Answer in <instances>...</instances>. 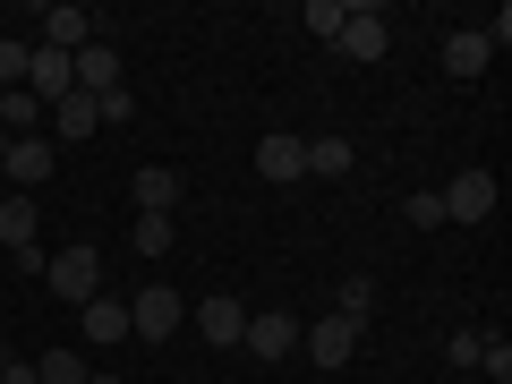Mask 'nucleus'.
<instances>
[{
    "instance_id": "b1692460",
    "label": "nucleus",
    "mask_w": 512,
    "mask_h": 384,
    "mask_svg": "<svg viewBox=\"0 0 512 384\" xmlns=\"http://www.w3.org/2000/svg\"><path fill=\"white\" fill-rule=\"evenodd\" d=\"M299 26H316V35L333 43V26H342V0H308V9H299Z\"/></svg>"
},
{
    "instance_id": "f03ea898",
    "label": "nucleus",
    "mask_w": 512,
    "mask_h": 384,
    "mask_svg": "<svg viewBox=\"0 0 512 384\" xmlns=\"http://www.w3.org/2000/svg\"><path fill=\"white\" fill-rule=\"evenodd\" d=\"M180 325H188V299H180V291H163V282L128 299V342H171Z\"/></svg>"
},
{
    "instance_id": "423d86ee",
    "label": "nucleus",
    "mask_w": 512,
    "mask_h": 384,
    "mask_svg": "<svg viewBox=\"0 0 512 384\" xmlns=\"http://www.w3.org/2000/svg\"><path fill=\"white\" fill-rule=\"evenodd\" d=\"M359 333H367V325H350V316H325V325H299V350H308L316 367H350V359H359Z\"/></svg>"
},
{
    "instance_id": "c85d7f7f",
    "label": "nucleus",
    "mask_w": 512,
    "mask_h": 384,
    "mask_svg": "<svg viewBox=\"0 0 512 384\" xmlns=\"http://www.w3.org/2000/svg\"><path fill=\"white\" fill-rule=\"evenodd\" d=\"M86 384H120V376H111V367H86Z\"/></svg>"
},
{
    "instance_id": "f257e3e1",
    "label": "nucleus",
    "mask_w": 512,
    "mask_h": 384,
    "mask_svg": "<svg viewBox=\"0 0 512 384\" xmlns=\"http://www.w3.org/2000/svg\"><path fill=\"white\" fill-rule=\"evenodd\" d=\"M43 282H52V299H69V308H86V299H103V256L77 239V248L43 256Z\"/></svg>"
},
{
    "instance_id": "5701e85b",
    "label": "nucleus",
    "mask_w": 512,
    "mask_h": 384,
    "mask_svg": "<svg viewBox=\"0 0 512 384\" xmlns=\"http://www.w3.org/2000/svg\"><path fill=\"white\" fill-rule=\"evenodd\" d=\"M478 367H487V376H495V384H504V376H512V342H504V333H478Z\"/></svg>"
},
{
    "instance_id": "1a4fd4ad",
    "label": "nucleus",
    "mask_w": 512,
    "mask_h": 384,
    "mask_svg": "<svg viewBox=\"0 0 512 384\" xmlns=\"http://www.w3.org/2000/svg\"><path fill=\"white\" fill-rule=\"evenodd\" d=\"M128 197H137V214H180L188 180L171 163H137V180H128Z\"/></svg>"
},
{
    "instance_id": "7c9ffc66",
    "label": "nucleus",
    "mask_w": 512,
    "mask_h": 384,
    "mask_svg": "<svg viewBox=\"0 0 512 384\" xmlns=\"http://www.w3.org/2000/svg\"><path fill=\"white\" fill-rule=\"evenodd\" d=\"M0 367H9V350H0Z\"/></svg>"
},
{
    "instance_id": "20e7f679",
    "label": "nucleus",
    "mask_w": 512,
    "mask_h": 384,
    "mask_svg": "<svg viewBox=\"0 0 512 384\" xmlns=\"http://www.w3.org/2000/svg\"><path fill=\"white\" fill-rule=\"evenodd\" d=\"M239 350H248V359H291V350H299V316L291 308H248Z\"/></svg>"
},
{
    "instance_id": "ddd939ff",
    "label": "nucleus",
    "mask_w": 512,
    "mask_h": 384,
    "mask_svg": "<svg viewBox=\"0 0 512 384\" xmlns=\"http://www.w3.org/2000/svg\"><path fill=\"white\" fill-rule=\"evenodd\" d=\"M52 111V137H69V146H86L94 128H103V111H94V94H60V103H43Z\"/></svg>"
},
{
    "instance_id": "bb28decb",
    "label": "nucleus",
    "mask_w": 512,
    "mask_h": 384,
    "mask_svg": "<svg viewBox=\"0 0 512 384\" xmlns=\"http://www.w3.org/2000/svg\"><path fill=\"white\" fill-rule=\"evenodd\" d=\"M444 359H453V367H478V333H470V325H461V333H453V342H444Z\"/></svg>"
},
{
    "instance_id": "dca6fc26",
    "label": "nucleus",
    "mask_w": 512,
    "mask_h": 384,
    "mask_svg": "<svg viewBox=\"0 0 512 384\" xmlns=\"http://www.w3.org/2000/svg\"><path fill=\"white\" fill-rule=\"evenodd\" d=\"M350 171H359L350 137H308V180H350Z\"/></svg>"
},
{
    "instance_id": "9b49d317",
    "label": "nucleus",
    "mask_w": 512,
    "mask_h": 384,
    "mask_svg": "<svg viewBox=\"0 0 512 384\" xmlns=\"http://www.w3.org/2000/svg\"><path fill=\"white\" fill-rule=\"evenodd\" d=\"M256 171H265V180H282V188L308 180V137H282V128H274V137H256Z\"/></svg>"
},
{
    "instance_id": "aec40b11",
    "label": "nucleus",
    "mask_w": 512,
    "mask_h": 384,
    "mask_svg": "<svg viewBox=\"0 0 512 384\" xmlns=\"http://www.w3.org/2000/svg\"><path fill=\"white\" fill-rule=\"evenodd\" d=\"M367 308H376V282H367V274H350L342 291H333V316H350V325H367Z\"/></svg>"
},
{
    "instance_id": "cd10ccee",
    "label": "nucleus",
    "mask_w": 512,
    "mask_h": 384,
    "mask_svg": "<svg viewBox=\"0 0 512 384\" xmlns=\"http://www.w3.org/2000/svg\"><path fill=\"white\" fill-rule=\"evenodd\" d=\"M0 384H35V359H9V367H0Z\"/></svg>"
},
{
    "instance_id": "a878e982",
    "label": "nucleus",
    "mask_w": 512,
    "mask_h": 384,
    "mask_svg": "<svg viewBox=\"0 0 512 384\" xmlns=\"http://www.w3.org/2000/svg\"><path fill=\"white\" fill-rule=\"evenodd\" d=\"M94 111H103V128H111V120H128V111H137V94H128V86H120V94H94Z\"/></svg>"
},
{
    "instance_id": "6e6552de",
    "label": "nucleus",
    "mask_w": 512,
    "mask_h": 384,
    "mask_svg": "<svg viewBox=\"0 0 512 384\" xmlns=\"http://www.w3.org/2000/svg\"><path fill=\"white\" fill-rule=\"evenodd\" d=\"M444 222H495V171H461L453 188H444Z\"/></svg>"
},
{
    "instance_id": "4468645a",
    "label": "nucleus",
    "mask_w": 512,
    "mask_h": 384,
    "mask_svg": "<svg viewBox=\"0 0 512 384\" xmlns=\"http://www.w3.org/2000/svg\"><path fill=\"white\" fill-rule=\"evenodd\" d=\"M77 316H86V342L94 350H120L128 342V299H86Z\"/></svg>"
},
{
    "instance_id": "393cba45",
    "label": "nucleus",
    "mask_w": 512,
    "mask_h": 384,
    "mask_svg": "<svg viewBox=\"0 0 512 384\" xmlns=\"http://www.w3.org/2000/svg\"><path fill=\"white\" fill-rule=\"evenodd\" d=\"M402 214H410V222H419V231H436V222H444V197H436V188H419V197H410V205H402Z\"/></svg>"
},
{
    "instance_id": "c756f323",
    "label": "nucleus",
    "mask_w": 512,
    "mask_h": 384,
    "mask_svg": "<svg viewBox=\"0 0 512 384\" xmlns=\"http://www.w3.org/2000/svg\"><path fill=\"white\" fill-rule=\"evenodd\" d=\"M0 163H9V137H0Z\"/></svg>"
},
{
    "instance_id": "39448f33",
    "label": "nucleus",
    "mask_w": 512,
    "mask_h": 384,
    "mask_svg": "<svg viewBox=\"0 0 512 384\" xmlns=\"http://www.w3.org/2000/svg\"><path fill=\"white\" fill-rule=\"evenodd\" d=\"M188 325H197L214 350H239V333H248V299H231V291H214V299H188Z\"/></svg>"
},
{
    "instance_id": "473e14b6",
    "label": "nucleus",
    "mask_w": 512,
    "mask_h": 384,
    "mask_svg": "<svg viewBox=\"0 0 512 384\" xmlns=\"http://www.w3.org/2000/svg\"><path fill=\"white\" fill-rule=\"evenodd\" d=\"M0 94H9V86H0Z\"/></svg>"
},
{
    "instance_id": "f3484780",
    "label": "nucleus",
    "mask_w": 512,
    "mask_h": 384,
    "mask_svg": "<svg viewBox=\"0 0 512 384\" xmlns=\"http://www.w3.org/2000/svg\"><path fill=\"white\" fill-rule=\"evenodd\" d=\"M35 197H18V188H9V197H0V248H35Z\"/></svg>"
},
{
    "instance_id": "2f4dec72",
    "label": "nucleus",
    "mask_w": 512,
    "mask_h": 384,
    "mask_svg": "<svg viewBox=\"0 0 512 384\" xmlns=\"http://www.w3.org/2000/svg\"><path fill=\"white\" fill-rule=\"evenodd\" d=\"M333 384H342V376H333Z\"/></svg>"
},
{
    "instance_id": "4be33fe9",
    "label": "nucleus",
    "mask_w": 512,
    "mask_h": 384,
    "mask_svg": "<svg viewBox=\"0 0 512 384\" xmlns=\"http://www.w3.org/2000/svg\"><path fill=\"white\" fill-rule=\"evenodd\" d=\"M26 60H35V43L0 35V86H26Z\"/></svg>"
},
{
    "instance_id": "9d476101",
    "label": "nucleus",
    "mask_w": 512,
    "mask_h": 384,
    "mask_svg": "<svg viewBox=\"0 0 512 384\" xmlns=\"http://www.w3.org/2000/svg\"><path fill=\"white\" fill-rule=\"evenodd\" d=\"M35 26H43V52H86L103 18H94V9H69V0H60V9H43Z\"/></svg>"
},
{
    "instance_id": "2eb2a0df",
    "label": "nucleus",
    "mask_w": 512,
    "mask_h": 384,
    "mask_svg": "<svg viewBox=\"0 0 512 384\" xmlns=\"http://www.w3.org/2000/svg\"><path fill=\"white\" fill-rule=\"evenodd\" d=\"M487 35L478 26H461V35H444V77H487Z\"/></svg>"
},
{
    "instance_id": "a211bd4d",
    "label": "nucleus",
    "mask_w": 512,
    "mask_h": 384,
    "mask_svg": "<svg viewBox=\"0 0 512 384\" xmlns=\"http://www.w3.org/2000/svg\"><path fill=\"white\" fill-rule=\"evenodd\" d=\"M35 120H43V103L26 86H9L0 94V137H35Z\"/></svg>"
},
{
    "instance_id": "0eeeda50",
    "label": "nucleus",
    "mask_w": 512,
    "mask_h": 384,
    "mask_svg": "<svg viewBox=\"0 0 512 384\" xmlns=\"http://www.w3.org/2000/svg\"><path fill=\"white\" fill-rule=\"evenodd\" d=\"M0 171H9V188L26 197V188H43L60 171V146H52V137H9V163H0Z\"/></svg>"
},
{
    "instance_id": "6ab92c4d",
    "label": "nucleus",
    "mask_w": 512,
    "mask_h": 384,
    "mask_svg": "<svg viewBox=\"0 0 512 384\" xmlns=\"http://www.w3.org/2000/svg\"><path fill=\"white\" fill-rule=\"evenodd\" d=\"M35 384H86V350H43V359H35Z\"/></svg>"
},
{
    "instance_id": "7ed1b4c3",
    "label": "nucleus",
    "mask_w": 512,
    "mask_h": 384,
    "mask_svg": "<svg viewBox=\"0 0 512 384\" xmlns=\"http://www.w3.org/2000/svg\"><path fill=\"white\" fill-rule=\"evenodd\" d=\"M333 52L359 60V69H367V60H384V52H393V26H384V9H342V26H333Z\"/></svg>"
},
{
    "instance_id": "412c9836",
    "label": "nucleus",
    "mask_w": 512,
    "mask_h": 384,
    "mask_svg": "<svg viewBox=\"0 0 512 384\" xmlns=\"http://www.w3.org/2000/svg\"><path fill=\"white\" fill-rule=\"evenodd\" d=\"M171 239H180V231H171V214H137V231H128V248H137V256H163Z\"/></svg>"
},
{
    "instance_id": "f8f14e48",
    "label": "nucleus",
    "mask_w": 512,
    "mask_h": 384,
    "mask_svg": "<svg viewBox=\"0 0 512 384\" xmlns=\"http://www.w3.org/2000/svg\"><path fill=\"white\" fill-rule=\"evenodd\" d=\"M69 69H77V94H120V52H111L103 35H94L86 52L69 60Z\"/></svg>"
}]
</instances>
